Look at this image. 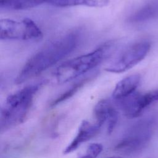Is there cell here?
<instances>
[{
	"label": "cell",
	"instance_id": "obj_12",
	"mask_svg": "<svg viewBox=\"0 0 158 158\" xmlns=\"http://www.w3.org/2000/svg\"><path fill=\"white\" fill-rule=\"evenodd\" d=\"M93 77V76H91ZM85 77V78H83L80 80V81L76 82L74 83L70 88H69L67 90H66L64 93L57 96L55 99H54L50 104V106L54 107L59 104L65 101V100L69 99L71 98L73 95H74L78 90L80 89L87 82H88L92 77Z\"/></svg>",
	"mask_w": 158,
	"mask_h": 158
},
{
	"label": "cell",
	"instance_id": "obj_9",
	"mask_svg": "<svg viewBox=\"0 0 158 158\" xmlns=\"http://www.w3.org/2000/svg\"><path fill=\"white\" fill-rule=\"evenodd\" d=\"M46 3L51 6L59 7L78 6L102 7L109 4V0H47Z\"/></svg>",
	"mask_w": 158,
	"mask_h": 158
},
{
	"label": "cell",
	"instance_id": "obj_14",
	"mask_svg": "<svg viewBox=\"0 0 158 158\" xmlns=\"http://www.w3.org/2000/svg\"><path fill=\"white\" fill-rule=\"evenodd\" d=\"M118 114L116 109H115L109 115L106 121L107 123V133L110 134L114 130L118 121Z\"/></svg>",
	"mask_w": 158,
	"mask_h": 158
},
{
	"label": "cell",
	"instance_id": "obj_8",
	"mask_svg": "<svg viewBox=\"0 0 158 158\" xmlns=\"http://www.w3.org/2000/svg\"><path fill=\"white\" fill-rule=\"evenodd\" d=\"M140 80L139 74H133L123 78L116 84L112 92V98L118 101L129 96L135 92Z\"/></svg>",
	"mask_w": 158,
	"mask_h": 158
},
{
	"label": "cell",
	"instance_id": "obj_11",
	"mask_svg": "<svg viewBox=\"0 0 158 158\" xmlns=\"http://www.w3.org/2000/svg\"><path fill=\"white\" fill-rule=\"evenodd\" d=\"M46 2L47 0H0V7L4 10H24Z\"/></svg>",
	"mask_w": 158,
	"mask_h": 158
},
{
	"label": "cell",
	"instance_id": "obj_6",
	"mask_svg": "<svg viewBox=\"0 0 158 158\" xmlns=\"http://www.w3.org/2000/svg\"><path fill=\"white\" fill-rule=\"evenodd\" d=\"M149 138V133L143 126L136 127L115 145V150L125 154L137 152L145 146Z\"/></svg>",
	"mask_w": 158,
	"mask_h": 158
},
{
	"label": "cell",
	"instance_id": "obj_7",
	"mask_svg": "<svg viewBox=\"0 0 158 158\" xmlns=\"http://www.w3.org/2000/svg\"><path fill=\"white\" fill-rule=\"evenodd\" d=\"M101 127L97 123L83 120L80 123L76 135L64 149L63 153L67 154L75 151L83 143L89 141L99 131Z\"/></svg>",
	"mask_w": 158,
	"mask_h": 158
},
{
	"label": "cell",
	"instance_id": "obj_13",
	"mask_svg": "<svg viewBox=\"0 0 158 158\" xmlns=\"http://www.w3.org/2000/svg\"><path fill=\"white\" fill-rule=\"evenodd\" d=\"M102 146L100 143H91L87 147L85 154L80 155L77 158H96L102 152Z\"/></svg>",
	"mask_w": 158,
	"mask_h": 158
},
{
	"label": "cell",
	"instance_id": "obj_4",
	"mask_svg": "<svg viewBox=\"0 0 158 158\" xmlns=\"http://www.w3.org/2000/svg\"><path fill=\"white\" fill-rule=\"evenodd\" d=\"M150 48V43L146 40L132 43L125 47L110 61L105 70L112 73L125 72L144 59Z\"/></svg>",
	"mask_w": 158,
	"mask_h": 158
},
{
	"label": "cell",
	"instance_id": "obj_5",
	"mask_svg": "<svg viewBox=\"0 0 158 158\" xmlns=\"http://www.w3.org/2000/svg\"><path fill=\"white\" fill-rule=\"evenodd\" d=\"M1 40H38L43 33L31 19L25 18L20 20L3 19L0 21Z\"/></svg>",
	"mask_w": 158,
	"mask_h": 158
},
{
	"label": "cell",
	"instance_id": "obj_1",
	"mask_svg": "<svg viewBox=\"0 0 158 158\" xmlns=\"http://www.w3.org/2000/svg\"><path fill=\"white\" fill-rule=\"evenodd\" d=\"M81 31H70L46 43L25 64L15 79L22 83L40 75L69 55L81 40Z\"/></svg>",
	"mask_w": 158,
	"mask_h": 158
},
{
	"label": "cell",
	"instance_id": "obj_3",
	"mask_svg": "<svg viewBox=\"0 0 158 158\" xmlns=\"http://www.w3.org/2000/svg\"><path fill=\"white\" fill-rule=\"evenodd\" d=\"M114 46V42L109 41L91 52L63 62L55 69L54 80L59 84L67 83L90 71L109 55Z\"/></svg>",
	"mask_w": 158,
	"mask_h": 158
},
{
	"label": "cell",
	"instance_id": "obj_15",
	"mask_svg": "<svg viewBox=\"0 0 158 158\" xmlns=\"http://www.w3.org/2000/svg\"><path fill=\"white\" fill-rule=\"evenodd\" d=\"M106 158H122V157H118V156H110V157H108Z\"/></svg>",
	"mask_w": 158,
	"mask_h": 158
},
{
	"label": "cell",
	"instance_id": "obj_10",
	"mask_svg": "<svg viewBox=\"0 0 158 158\" xmlns=\"http://www.w3.org/2000/svg\"><path fill=\"white\" fill-rule=\"evenodd\" d=\"M115 109L112 102L109 99H101L95 105L93 110V114L95 122L102 127L104 123H106L107 118L111 112Z\"/></svg>",
	"mask_w": 158,
	"mask_h": 158
},
{
	"label": "cell",
	"instance_id": "obj_2",
	"mask_svg": "<svg viewBox=\"0 0 158 158\" xmlns=\"http://www.w3.org/2000/svg\"><path fill=\"white\" fill-rule=\"evenodd\" d=\"M44 81L27 86L9 95L1 109L0 128L2 132L22 123L27 117L34 96Z\"/></svg>",
	"mask_w": 158,
	"mask_h": 158
}]
</instances>
